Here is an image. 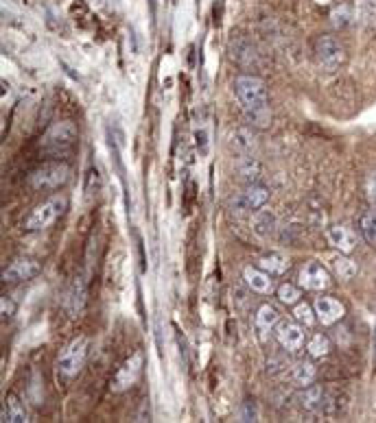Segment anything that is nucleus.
<instances>
[{
  "instance_id": "1",
  "label": "nucleus",
  "mask_w": 376,
  "mask_h": 423,
  "mask_svg": "<svg viewBox=\"0 0 376 423\" xmlns=\"http://www.w3.org/2000/svg\"><path fill=\"white\" fill-rule=\"evenodd\" d=\"M74 140H77V127L70 120H62V123H55L42 137V151L53 157L64 155L74 147Z\"/></svg>"
},
{
  "instance_id": "2",
  "label": "nucleus",
  "mask_w": 376,
  "mask_h": 423,
  "mask_svg": "<svg viewBox=\"0 0 376 423\" xmlns=\"http://www.w3.org/2000/svg\"><path fill=\"white\" fill-rule=\"evenodd\" d=\"M88 347H90V340L86 336L72 338L68 345L62 349L59 358H57V369L62 371L66 377H74L79 371H82V367L86 365Z\"/></svg>"
},
{
  "instance_id": "3",
  "label": "nucleus",
  "mask_w": 376,
  "mask_h": 423,
  "mask_svg": "<svg viewBox=\"0 0 376 423\" xmlns=\"http://www.w3.org/2000/svg\"><path fill=\"white\" fill-rule=\"evenodd\" d=\"M234 92H236V98L241 100L243 109L267 105V88L263 83V79H259V76H252V74L236 76L234 79Z\"/></svg>"
},
{
  "instance_id": "4",
  "label": "nucleus",
  "mask_w": 376,
  "mask_h": 423,
  "mask_svg": "<svg viewBox=\"0 0 376 423\" xmlns=\"http://www.w3.org/2000/svg\"><path fill=\"white\" fill-rule=\"evenodd\" d=\"M315 59H318V66L322 70H326V72L339 70V66L346 62L344 44L332 35L318 37V39H315Z\"/></svg>"
},
{
  "instance_id": "5",
  "label": "nucleus",
  "mask_w": 376,
  "mask_h": 423,
  "mask_svg": "<svg viewBox=\"0 0 376 423\" xmlns=\"http://www.w3.org/2000/svg\"><path fill=\"white\" fill-rule=\"evenodd\" d=\"M66 210V199L64 196H51L44 203H39L25 220V229L27 231H39L48 227L51 223H55L57 216Z\"/></svg>"
},
{
  "instance_id": "6",
  "label": "nucleus",
  "mask_w": 376,
  "mask_h": 423,
  "mask_svg": "<svg viewBox=\"0 0 376 423\" xmlns=\"http://www.w3.org/2000/svg\"><path fill=\"white\" fill-rule=\"evenodd\" d=\"M68 179H70V168L66 164L53 162L33 170L29 177V184L35 190H55L59 186H64Z\"/></svg>"
},
{
  "instance_id": "7",
  "label": "nucleus",
  "mask_w": 376,
  "mask_h": 423,
  "mask_svg": "<svg viewBox=\"0 0 376 423\" xmlns=\"http://www.w3.org/2000/svg\"><path fill=\"white\" fill-rule=\"evenodd\" d=\"M271 192L269 188L265 186H259V184H252L247 186L243 192H236L232 199H230V210L241 214V212H249V210H261L265 208V203L269 201Z\"/></svg>"
},
{
  "instance_id": "8",
  "label": "nucleus",
  "mask_w": 376,
  "mask_h": 423,
  "mask_svg": "<svg viewBox=\"0 0 376 423\" xmlns=\"http://www.w3.org/2000/svg\"><path fill=\"white\" fill-rule=\"evenodd\" d=\"M141 371H143V354L136 351L123 362V367L116 371V375L112 380V391L121 393V391H127L129 387H134L138 377H141Z\"/></svg>"
},
{
  "instance_id": "9",
  "label": "nucleus",
  "mask_w": 376,
  "mask_h": 423,
  "mask_svg": "<svg viewBox=\"0 0 376 423\" xmlns=\"http://www.w3.org/2000/svg\"><path fill=\"white\" fill-rule=\"evenodd\" d=\"M39 271H42L39 262L31 257H15L9 267L3 269V281L5 284H18V281L33 279Z\"/></svg>"
},
{
  "instance_id": "10",
  "label": "nucleus",
  "mask_w": 376,
  "mask_h": 423,
  "mask_svg": "<svg viewBox=\"0 0 376 423\" xmlns=\"http://www.w3.org/2000/svg\"><path fill=\"white\" fill-rule=\"evenodd\" d=\"M300 284L306 290H324L330 286V275L320 262H306L300 271Z\"/></svg>"
},
{
  "instance_id": "11",
  "label": "nucleus",
  "mask_w": 376,
  "mask_h": 423,
  "mask_svg": "<svg viewBox=\"0 0 376 423\" xmlns=\"http://www.w3.org/2000/svg\"><path fill=\"white\" fill-rule=\"evenodd\" d=\"M275 338H278V342L287 351H298L304 345V332L298 323H293V321H278Z\"/></svg>"
},
{
  "instance_id": "12",
  "label": "nucleus",
  "mask_w": 376,
  "mask_h": 423,
  "mask_svg": "<svg viewBox=\"0 0 376 423\" xmlns=\"http://www.w3.org/2000/svg\"><path fill=\"white\" fill-rule=\"evenodd\" d=\"M86 301H88V286H86V279L84 277H77L70 288H68V295H66V301H64V308L68 312V316H79L86 308Z\"/></svg>"
},
{
  "instance_id": "13",
  "label": "nucleus",
  "mask_w": 376,
  "mask_h": 423,
  "mask_svg": "<svg viewBox=\"0 0 376 423\" xmlns=\"http://www.w3.org/2000/svg\"><path fill=\"white\" fill-rule=\"evenodd\" d=\"M315 314L322 321V325H332L346 314L344 306L332 297H318L315 299Z\"/></svg>"
},
{
  "instance_id": "14",
  "label": "nucleus",
  "mask_w": 376,
  "mask_h": 423,
  "mask_svg": "<svg viewBox=\"0 0 376 423\" xmlns=\"http://www.w3.org/2000/svg\"><path fill=\"white\" fill-rule=\"evenodd\" d=\"M328 243L339 253H350L354 247H357V236H354L352 229H348L344 225H332V227H328Z\"/></svg>"
},
{
  "instance_id": "15",
  "label": "nucleus",
  "mask_w": 376,
  "mask_h": 423,
  "mask_svg": "<svg viewBox=\"0 0 376 423\" xmlns=\"http://www.w3.org/2000/svg\"><path fill=\"white\" fill-rule=\"evenodd\" d=\"M230 57L239 66H252L256 64V48L247 37H236L230 42Z\"/></svg>"
},
{
  "instance_id": "16",
  "label": "nucleus",
  "mask_w": 376,
  "mask_h": 423,
  "mask_svg": "<svg viewBox=\"0 0 376 423\" xmlns=\"http://www.w3.org/2000/svg\"><path fill=\"white\" fill-rule=\"evenodd\" d=\"M243 279H245V284H247L254 293H259V295H269V293L273 290V279H271V275H269L267 271H263V269L247 267V269L243 271Z\"/></svg>"
},
{
  "instance_id": "17",
  "label": "nucleus",
  "mask_w": 376,
  "mask_h": 423,
  "mask_svg": "<svg viewBox=\"0 0 376 423\" xmlns=\"http://www.w3.org/2000/svg\"><path fill=\"white\" fill-rule=\"evenodd\" d=\"M230 147H232L236 153H239L241 157L252 155V151L256 149L254 133H252L247 127H236V129L230 133Z\"/></svg>"
},
{
  "instance_id": "18",
  "label": "nucleus",
  "mask_w": 376,
  "mask_h": 423,
  "mask_svg": "<svg viewBox=\"0 0 376 423\" xmlns=\"http://www.w3.org/2000/svg\"><path fill=\"white\" fill-rule=\"evenodd\" d=\"M0 421H5V423H22V421H27L25 404L20 401L18 395L9 393L5 397V406H3V415H0Z\"/></svg>"
},
{
  "instance_id": "19",
  "label": "nucleus",
  "mask_w": 376,
  "mask_h": 423,
  "mask_svg": "<svg viewBox=\"0 0 376 423\" xmlns=\"http://www.w3.org/2000/svg\"><path fill=\"white\" fill-rule=\"evenodd\" d=\"M252 229H254V234L267 238L275 229V214L269 210H259L252 218Z\"/></svg>"
},
{
  "instance_id": "20",
  "label": "nucleus",
  "mask_w": 376,
  "mask_h": 423,
  "mask_svg": "<svg viewBox=\"0 0 376 423\" xmlns=\"http://www.w3.org/2000/svg\"><path fill=\"white\" fill-rule=\"evenodd\" d=\"M259 267L263 271H267L269 275H283L289 269V257L283 255V253H267V255L261 257Z\"/></svg>"
},
{
  "instance_id": "21",
  "label": "nucleus",
  "mask_w": 376,
  "mask_h": 423,
  "mask_svg": "<svg viewBox=\"0 0 376 423\" xmlns=\"http://www.w3.org/2000/svg\"><path fill=\"white\" fill-rule=\"evenodd\" d=\"M239 177L245 181L247 186L256 184V181L261 179V164H259V159L252 157V155L241 157V162H239Z\"/></svg>"
},
{
  "instance_id": "22",
  "label": "nucleus",
  "mask_w": 376,
  "mask_h": 423,
  "mask_svg": "<svg viewBox=\"0 0 376 423\" xmlns=\"http://www.w3.org/2000/svg\"><path fill=\"white\" fill-rule=\"evenodd\" d=\"M322 399H324V391L320 387H304V391L300 393L298 401L304 410H320L322 408Z\"/></svg>"
},
{
  "instance_id": "23",
  "label": "nucleus",
  "mask_w": 376,
  "mask_h": 423,
  "mask_svg": "<svg viewBox=\"0 0 376 423\" xmlns=\"http://www.w3.org/2000/svg\"><path fill=\"white\" fill-rule=\"evenodd\" d=\"M278 321H280V312L269 304L261 306L259 312H256V328H259L261 332H269L275 323H278Z\"/></svg>"
},
{
  "instance_id": "24",
  "label": "nucleus",
  "mask_w": 376,
  "mask_h": 423,
  "mask_svg": "<svg viewBox=\"0 0 376 423\" xmlns=\"http://www.w3.org/2000/svg\"><path fill=\"white\" fill-rule=\"evenodd\" d=\"M328 264H330L332 273L337 275L339 279H350V277L357 275V264H354L352 260L344 257V255H332L328 260Z\"/></svg>"
},
{
  "instance_id": "25",
  "label": "nucleus",
  "mask_w": 376,
  "mask_h": 423,
  "mask_svg": "<svg viewBox=\"0 0 376 423\" xmlns=\"http://www.w3.org/2000/svg\"><path fill=\"white\" fill-rule=\"evenodd\" d=\"M245 123H249L256 129H267L271 125V112L269 107H252V109H243Z\"/></svg>"
},
{
  "instance_id": "26",
  "label": "nucleus",
  "mask_w": 376,
  "mask_h": 423,
  "mask_svg": "<svg viewBox=\"0 0 376 423\" xmlns=\"http://www.w3.org/2000/svg\"><path fill=\"white\" fill-rule=\"evenodd\" d=\"M359 227H361V234L365 238V243L376 247V203H372V208L361 216Z\"/></svg>"
},
{
  "instance_id": "27",
  "label": "nucleus",
  "mask_w": 376,
  "mask_h": 423,
  "mask_svg": "<svg viewBox=\"0 0 376 423\" xmlns=\"http://www.w3.org/2000/svg\"><path fill=\"white\" fill-rule=\"evenodd\" d=\"M313 380H315V367H313V362L302 360V362H298V365L293 367V382H295L298 387H309V384H313Z\"/></svg>"
},
{
  "instance_id": "28",
  "label": "nucleus",
  "mask_w": 376,
  "mask_h": 423,
  "mask_svg": "<svg viewBox=\"0 0 376 423\" xmlns=\"http://www.w3.org/2000/svg\"><path fill=\"white\" fill-rule=\"evenodd\" d=\"M309 354L313 358H324L330 354V340L326 334H315L309 342Z\"/></svg>"
},
{
  "instance_id": "29",
  "label": "nucleus",
  "mask_w": 376,
  "mask_h": 423,
  "mask_svg": "<svg viewBox=\"0 0 376 423\" xmlns=\"http://www.w3.org/2000/svg\"><path fill=\"white\" fill-rule=\"evenodd\" d=\"M278 299L283 301V304H287V306H293V304H298L300 290L295 288L293 284H283V286H278Z\"/></svg>"
},
{
  "instance_id": "30",
  "label": "nucleus",
  "mask_w": 376,
  "mask_h": 423,
  "mask_svg": "<svg viewBox=\"0 0 376 423\" xmlns=\"http://www.w3.org/2000/svg\"><path fill=\"white\" fill-rule=\"evenodd\" d=\"M330 18H332V25H335V27H337V29H344V27L350 25L352 11H350V7L342 5V7H337V9H335V11L330 13Z\"/></svg>"
},
{
  "instance_id": "31",
  "label": "nucleus",
  "mask_w": 376,
  "mask_h": 423,
  "mask_svg": "<svg viewBox=\"0 0 376 423\" xmlns=\"http://www.w3.org/2000/svg\"><path fill=\"white\" fill-rule=\"evenodd\" d=\"M293 314H295V318H298L300 323H304L306 328H311V325L315 323V316H313V310H311L309 304H298V306H295V310H293Z\"/></svg>"
},
{
  "instance_id": "32",
  "label": "nucleus",
  "mask_w": 376,
  "mask_h": 423,
  "mask_svg": "<svg viewBox=\"0 0 376 423\" xmlns=\"http://www.w3.org/2000/svg\"><path fill=\"white\" fill-rule=\"evenodd\" d=\"M361 11L370 25H376V0H361Z\"/></svg>"
},
{
  "instance_id": "33",
  "label": "nucleus",
  "mask_w": 376,
  "mask_h": 423,
  "mask_svg": "<svg viewBox=\"0 0 376 423\" xmlns=\"http://www.w3.org/2000/svg\"><path fill=\"white\" fill-rule=\"evenodd\" d=\"M365 192H368V199L370 203H376V170L368 177L365 181Z\"/></svg>"
},
{
  "instance_id": "34",
  "label": "nucleus",
  "mask_w": 376,
  "mask_h": 423,
  "mask_svg": "<svg viewBox=\"0 0 376 423\" xmlns=\"http://www.w3.org/2000/svg\"><path fill=\"white\" fill-rule=\"evenodd\" d=\"M374 351H376V328H374Z\"/></svg>"
}]
</instances>
